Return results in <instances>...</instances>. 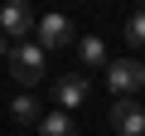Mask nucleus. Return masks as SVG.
Here are the masks:
<instances>
[{
	"label": "nucleus",
	"instance_id": "obj_1",
	"mask_svg": "<svg viewBox=\"0 0 145 136\" xmlns=\"http://www.w3.org/2000/svg\"><path fill=\"white\" fill-rule=\"evenodd\" d=\"M44 73H48V49H39V44H15L10 49V78L20 88H34Z\"/></svg>",
	"mask_w": 145,
	"mask_h": 136
},
{
	"label": "nucleus",
	"instance_id": "obj_2",
	"mask_svg": "<svg viewBox=\"0 0 145 136\" xmlns=\"http://www.w3.org/2000/svg\"><path fill=\"white\" fill-rule=\"evenodd\" d=\"M106 88H111V97L140 92V88H145V63H140V58H111V63H106Z\"/></svg>",
	"mask_w": 145,
	"mask_h": 136
},
{
	"label": "nucleus",
	"instance_id": "obj_3",
	"mask_svg": "<svg viewBox=\"0 0 145 136\" xmlns=\"http://www.w3.org/2000/svg\"><path fill=\"white\" fill-rule=\"evenodd\" d=\"M29 29H39V15L24 5V0H5V5H0V34H5L10 44H24Z\"/></svg>",
	"mask_w": 145,
	"mask_h": 136
},
{
	"label": "nucleus",
	"instance_id": "obj_4",
	"mask_svg": "<svg viewBox=\"0 0 145 136\" xmlns=\"http://www.w3.org/2000/svg\"><path fill=\"white\" fill-rule=\"evenodd\" d=\"M68 44H72V20L58 10L39 15V49H68Z\"/></svg>",
	"mask_w": 145,
	"mask_h": 136
},
{
	"label": "nucleus",
	"instance_id": "obj_5",
	"mask_svg": "<svg viewBox=\"0 0 145 136\" xmlns=\"http://www.w3.org/2000/svg\"><path fill=\"white\" fill-rule=\"evenodd\" d=\"M111 126H116L121 136H145V112H140V102H135V97H116V102H111Z\"/></svg>",
	"mask_w": 145,
	"mask_h": 136
},
{
	"label": "nucleus",
	"instance_id": "obj_6",
	"mask_svg": "<svg viewBox=\"0 0 145 136\" xmlns=\"http://www.w3.org/2000/svg\"><path fill=\"white\" fill-rule=\"evenodd\" d=\"M53 97H58V112L82 107V102H87V78H82V73H63V78L53 83Z\"/></svg>",
	"mask_w": 145,
	"mask_h": 136
},
{
	"label": "nucleus",
	"instance_id": "obj_7",
	"mask_svg": "<svg viewBox=\"0 0 145 136\" xmlns=\"http://www.w3.org/2000/svg\"><path fill=\"white\" fill-rule=\"evenodd\" d=\"M39 136H82V131H78V121H72L68 112H44Z\"/></svg>",
	"mask_w": 145,
	"mask_h": 136
},
{
	"label": "nucleus",
	"instance_id": "obj_8",
	"mask_svg": "<svg viewBox=\"0 0 145 136\" xmlns=\"http://www.w3.org/2000/svg\"><path fill=\"white\" fill-rule=\"evenodd\" d=\"M10 112H15V121H24V126H39V121H44V107H39V97H29V92L10 97Z\"/></svg>",
	"mask_w": 145,
	"mask_h": 136
},
{
	"label": "nucleus",
	"instance_id": "obj_9",
	"mask_svg": "<svg viewBox=\"0 0 145 136\" xmlns=\"http://www.w3.org/2000/svg\"><path fill=\"white\" fill-rule=\"evenodd\" d=\"M78 58H82L87 68H97V63H111V58H106V44H102L97 34H82V39H78Z\"/></svg>",
	"mask_w": 145,
	"mask_h": 136
},
{
	"label": "nucleus",
	"instance_id": "obj_10",
	"mask_svg": "<svg viewBox=\"0 0 145 136\" xmlns=\"http://www.w3.org/2000/svg\"><path fill=\"white\" fill-rule=\"evenodd\" d=\"M126 44H131V49H135V53H140V49H145V10H135V15H131V20H126Z\"/></svg>",
	"mask_w": 145,
	"mask_h": 136
},
{
	"label": "nucleus",
	"instance_id": "obj_11",
	"mask_svg": "<svg viewBox=\"0 0 145 136\" xmlns=\"http://www.w3.org/2000/svg\"><path fill=\"white\" fill-rule=\"evenodd\" d=\"M10 49H15V44H10V39H5V34H0V53H10Z\"/></svg>",
	"mask_w": 145,
	"mask_h": 136
}]
</instances>
